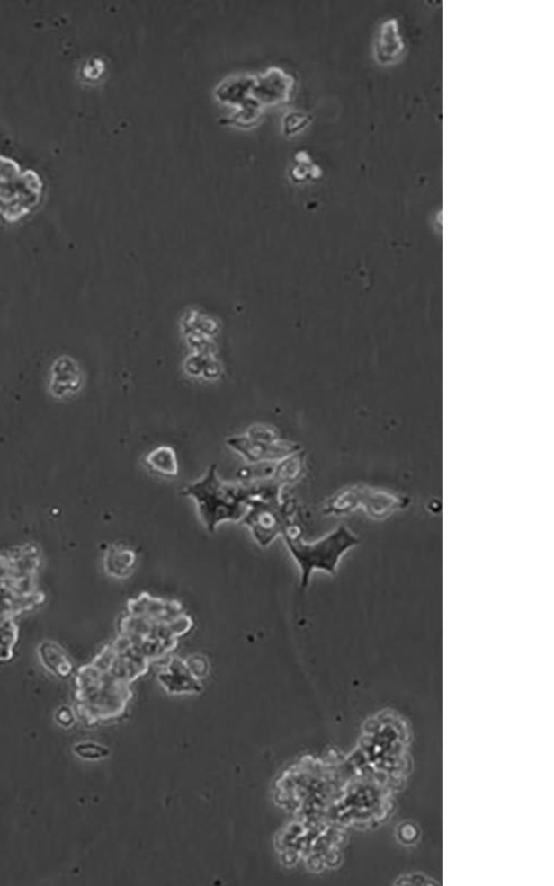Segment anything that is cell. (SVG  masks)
<instances>
[{
	"label": "cell",
	"mask_w": 554,
	"mask_h": 886,
	"mask_svg": "<svg viewBox=\"0 0 554 886\" xmlns=\"http://www.w3.org/2000/svg\"><path fill=\"white\" fill-rule=\"evenodd\" d=\"M262 483L230 484L219 479L217 465H211L202 479L188 485L183 494L195 500L199 513L210 532L219 524L242 520L252 499L259 497Z\"/></svg>",
	"instance_id": "1"
},
{
	"label": "cell",
	"mask_w": 554,
	"mask_h": 886,
	"mask_svg": "<svg viewBox=\"0 0 554 886\" xmlns=\"http://www.w3.org/2000/svg\"><path fill=\"white\" fill-rule=\"evenodd\" d=\"M283 536L290 554L300 571V588L307 589L313 571L319 570L336 575L337 566L344 554L360 543V538L345 526L339 527L331 535L314 543H305L300 530L292 524L285 528Z\"/></svg>",
	"instance_id": "2"
},
{
	"label": "cell",
	"mask_w": 554,
	"mask_h": 886,
	"mask_svg": "<svg viewBox=\"0 0 554 886\" xmlns=\"http://www.w3.org/2000/svg\"><path fill=\"white\" fill-rule=\"evenodd\" d=\"M408 500L384 491L367 487H352L339 491L328 500L324 511L329 516H343L357 507H365L371 518H384L395 509H403Z\"/></svg>",
	"instance_id": "3"
},
{
	"label": "cell",
	"mask_w": 554,
	"mask_h": 886,
	"mask_svg": "<svg viewBox=\"0 0 554 886\" xmlns=\"http://www.w3.org/2000/svg\"><path fill=\"white\" fill-rule=\"evenodd\" d=\"M406 52V42L398 18L387 17L380 21L372 40V57L377 64H398Z\"/></svg>",
	"instance_id": "4"
},
{
	"label": "cell",
	"mask_w": 554,
	"mask_h": 886,
	"mask_svg": "<svg viewBox=\"0 0 554 886\" xmlns=\"http://www.w3.org/2000/svg\"><path fill=\"white\" fill-rule=\"evenodd\" d=\"M228 442L251 464L281 461L300 450V447L293 443L281 440L272 442L255 440L247 436L232 438Z\"/></svg>",
	"instance_id": "5"
},
{
	"label": "cell",
	"mask_w": 554,
	"mask_h": 886,
	"mask_svg": "<svg viewBox=\"0 0 554 886\" xmlns=\"http://www.w3.org/2000/svg\"><path fill=\"white\" fill-rule=\"evenodd\" d=\"M83 384V371L70 357H60L52 364L49 379L52 396L58 399L71 397L79 392Z\"/></svg>",
	"instance_id": "6"
},
{
	"label": "cell",
	"mask_w": 554,
	"mask_h": 886,
	"mask_svg": "<svg viewBox=\"0 0 554 886\" xmlns=\"http://www.w3.org/2000/svg\"><path fill=\"white\" fill-rule=\"evenodd\" d=\"M131 616H142L155 623H166L180 616L181 605L175 601L150 598L147 594L129 603Z\"/></svg>",
	"instance_id": "7"
},
{
	"label": "cell",
	"mask_w": 554,
	"mask_h": 886,
	"mask_svg": "<svg viewBox=\"0 0 554 886\" xmlns=\"http://www.w3.org/2000/svg\"><path fill=\"white\" fill-rule=\"evenodd\" d=\"M159 678L170 693H194L199 688L198 679L191 674L185 661L180 660H172L168 669Z\"/></svg>",
	"instance_id": "8"
},
{
	"label": "cell",
	"mask_w": 554,
	"mask_h": 886,
	"mask_svg": "<svg viewBox=\"0 0 554 886\" xmlns=\"http://www.w3.org/2000/svg\"><path fill=\"white\" fill-rule=\"evenodd\" d=\"M137 563L136 552L129 547H110L104 556V570L113 578L123 579L132 573Z\"/></svg>",
	"instance_id": "9"
},
{
	"label": "cell",
	"mask_w": 554,
	"mask_h": 886,
	"mask_svg": "<svg viewBox=\"0 0 554 886\" xmlns=\"http://www.w3.org/2000/svg\"><path fill=\"white\" fill-rule=\"evenodd\" d=\"M145 462L147 468L166 478H175L179 474L178 458L171 447H157L146 456Z\"/></svg>",
	"instance_id": "10"
},
{
	"label": "cell",
	"mask_w": 554,
	"mask_h": 886,
	"mask_svg": "<svg viewBox=\"0 0 554 886\" xmlns=\"http://www.w3.org/2000/svg\"><path fill=\"white\" fill-rule=\"evenodd\" d=\"M305 470V458L302 452L286 456L277 461L274 473V483L280 485L294 484L302 478Z\"/></svg>",
	"instance_id": "11"
},
{
	"label": "cell",
	"mask_w": 554,
	"mask_h": 886,
	"mask_svg": "<svg viewBox=\"0 0 554 886\" xmlns=\"http://www.w3.org/2000/svg\"><path fill=\"white\" fill-rule=\"evenodd\" d=\"M40 654L48 669H50L60 676L69 675L71 665L58 646L44 644L42 645Z\"/></svg>",
	"instance_id": "12"
},
{
	"label": "cell",
	"mask_w": 554,
	"mask_h": 886,
	"mask_svg": "<svg viewBox=\"0 0 554 886\" xmlns=\"http://www.w3.org/2000/svg\"><path fill=\"white\" fill-rule=\"evenodd\" d=\"M78 755L87 759H99L108 756L107 748L95 746L94 744H81L76 748Z\"/></svg>",
	"instance_id": "13"
},
{
	"label": "cell",
	"mask_w": 554,
	"mask_h": 886,
	"mask_svg": "<svg viewBox=\"0 0 554 886\" xmlns=\"http://www.w3.org/2000/svg\"><path fill=\"white\" fill-rule=\"evenodd\" d=\"M57 719H58V721L62 723V725L68 726L70 725L71 722H74L73 713H71L70 711H68V709L66 708L61 709V711L58 713V716H57Z\"/></svg>",
	"instance_id": "14"
}]
</instances>
